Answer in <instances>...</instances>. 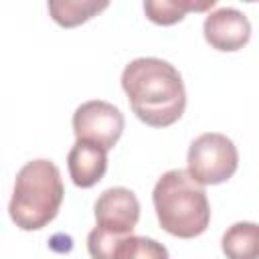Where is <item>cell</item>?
I'll return each mask as SVG.
<instances>
[{"label": "cell", "instance_id": "1", "mask_svg": "<svg viewBox=\"0 0 259 259\" xmlns=\"http://www.w3.org/2000/svg\"><path fill=\"white\" fill-rule=\"evenodd\" d=\"M121 87L140 121L152 127L176 123L186 109V89L174 65L156 57H140L125 65Z\"/></svg>", "mask_w": 259, "mask_h": 259}, {"label": "cell", "instance_id": "2", "mask_svg": "<svg viewBox=\"0 0 259 259\" xmlns=\"http://www.w3.org/2000/svg\"><path fill=\"white\" fill-rule=\"evenodd\" d=\"M154 210L160 227L178 239L202 235L210 221V206L204 186L186 170L174 168L164 172L152 192Z\"/></svg>", "mask_w": 259, "mask_h": 259}, {"label": "cell", "instance_id": "3", "mask_svg": "<svg viewBox=\"0 0 259 259\" xmlns=\"http://www.w3.org/2000/svg\"><path fill=\"white\" fill-rule=\"evenodd\" d=\"M63 196L65 186L57 164L45 158L30 160L16 174L8 204L10 219L22 231H38L57 217Z\"/></svg>", "mask_w": 259, "mask_h": 259}, {"label": "cell", "instance_id": "4", "mask_svg": "<svg viewBox=\"0 0 259 259\" xmlns=\"http://www.w3.org/2000/svg\"><path fill=\"white\" fill-rule=\"evenodd\" d=\"M188 174L202 186L227 182L239 166V152L231 138L219 132H206L192 140L186 156Z\"/></svg>", "mask_w": 259, "mask_h": 259}, {"label": "cell", "instance_id": "5", "mask_svg": "<svg viewBox=\"0 0 259 259\" xmlns=\"http://www.w3.org/2000/svg\"><path fill=\"white\" fill-rule=\"evenodd\" d=\"M123 113L107 101L91 99L81 103L73 113V132L77 140H85L111 150L123 134Z\"/></svg>", "mask_w": 259, "mask_h": 259}, {"label": "cell", "instance_id": "6", "mask_svg": "<svg viewBox=\"0 0 259 259\" xmlns=\"http://www.w3.org/2000/svg\"><path fill=\"white\" fill-rule=\"evenodd\" d=\"M95 229L109 237H130L140 221L138 196L123 186L107 188L95 200Z\"/></svg>", "mask_w": 259, "mask_h": 259}, {"label": "cell", "instance_id": "7", "mask_svg": "<svg viewBox=\"0 0 259 259\" xmlns=\"http://www.w3.org/2000/svg\"><path fill=\"white\" fill-rule=\"evenodd\" d=\"M204 40L223 53H235L243 49L251 38V22L249 18L231 6L217 8L208 12L202 24Z\"/></svg>", "mask_w": 259, "mask_h": 259}, {"label": "cell", "instance_id": "8", "mask_svg": "<svg viewBox=\"0 0 259 259\" xmlns=\"http://www.w3.org/2000/svg\"><path fill=\"white\" fill-rule=\"evenodd\" d=\"M67 168L69 176L75 186L79 188H91L95 186L107 170V150H103L97 144L77 140L67 156Z\"/></svg>", "mask_w": 259, "mask_h": 259}, {"label": "cell", "instance_id": "9", "mask_svg": "<svg viewBox=\"0 0 259 259\" xmlns=\"http://www.w3.org/2000/svg\"><path fill=\"white\" fill-rule=\"evenodd\" d=\"M227 259H259V225L239 221L231 225L221 239Z\"/></svg>", "mask_w": 259, "mask_h": 259}, {"label": "cell", "instance_id": "10", "mask_svg": "<svg viewBox=\"0 0 259 259\" xmlns=\"http://www.w3.org/2000/svg\"><path fill=\"white\" fill-rule=\"evenodd\" d=\"M214 0H148L144 2V12L154 24L170 26L184 18L186 12H204L208 8H214Z\"/></svg>", "mask_w": 259, "mask_h": 259}, {"label": "cell", "instance_id": "11", "mask_svg": "<svg viewBox=\"0 0 259 259\" xmlns=\"http://www.w3.org/2000/svg\"><path fill=\"white\" fill-rule=\"evenodd\" d=\"M107 6L109 2H95V0H51L49 12L57 24L65 28H73L77 24L87 22Z\"/></svg>", "mask_w": 259, "mask_h": 259}, {"label": "cell", "instance_id": "12", "mask_svg": "<svg viewBox=\"0 0 259 259\" xmlns=\"http://www.w3.org/2000/svg\"><path fill=\"white\" fill-rule=\"evenodd\" d=\"M111 259H170V255L168 249L156 239L130 235L115 245Z\"/></svg>", "mask_w": 259, "mask_h": 259}]
</instances>
